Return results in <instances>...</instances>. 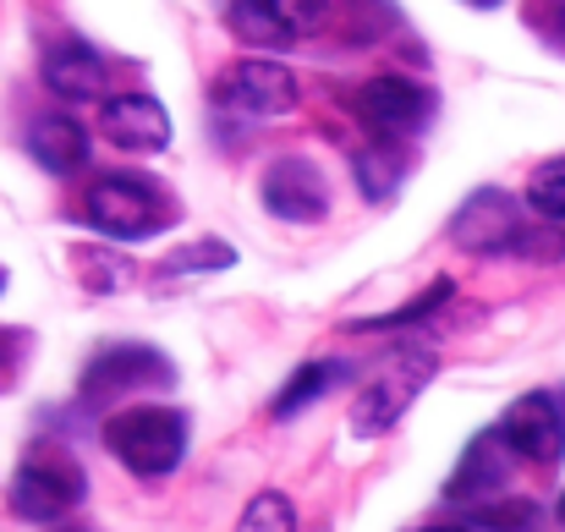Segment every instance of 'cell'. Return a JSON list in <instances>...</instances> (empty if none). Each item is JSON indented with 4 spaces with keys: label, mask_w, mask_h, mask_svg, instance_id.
<instances>
[{
    "label": "cell",
    "mask_w": 565,
    "mask_h": 532,
    "mask_svg": "<svg viewBox=\"0 0 565 532\" xmlns=\"http://www.w3.org/2000/svg\"><path fill=\"white\" fill-rule=\"evenodd\" d=\"M561 417H565V401H561Z\"/></svg>",
    "instance_id": "obj_29"
},
{
    "label": "cell",
    "mask_w": 565,
    "mask_h": 532,
    "mask_svg": "<svg viewBox=\"0 0 565 532\" xmlns=\"http://www.w3.org/2000/svg\"><path fill=\"white\" fill-rule=\"evenodd\" d=\"M236 253L225 247V242H198V247H188V253H177L171 264H166V275H177V269H225Z\"/></svg>",
    "instance_id": "obj_22"
},
{
    "label": "cell",
    "mask_w": 565,
    "mask_h": 532,
    "mask_svg": "<svg viewBox=\"0 0 565 532\" xmlns=\"http://www.w3.org/2000/svg\"><path fill=\"white\" fill-rule=\"evenodd\" d=\"M472 6H500V0H472Z\"/></svg>",
    "instance_id": "obj_26"
},
{
    "label": "cell",
    "mask_w": 565,
    "mask_h": 532,
    "mask_svg": "<svg viewBox=\"0 0 565 532\" xmlns=\"http://www.w3.org/2000/svg\"><path fill=\"white\" fill-rule=\"evenodd\" d=\"M539 511L527 506V500H516V506H483V528H494V532H516V528H527Z\"/></svg>",
    "instance_id": "obj_23"
},
{
    "label": "cell",
    "mask_w": 565,
    "mask_h": 532,
    "mask_svg": "<svg viewBox=\"0 0 565 532\" xmlns=\"http://www.w3.org/2000/svg\"><path fill=\"white\" fill-rule=\"evenodd\" d=\"M88 225L116 236V242H149L154 231L171 225L166 198L154 192V181L138 177H99L88 192Z\"/></svg>",
    "instance_id": "obj_4"
},
{
    "label": "cell",
    "mask_w": 565,
    "mask_h": 532,
    "mask_svg": "<svg viewBox=\"0 0 565 532\" xmlns=\"http://www.w3.org/2000/svg\"><path fill=\"white\" fill-rule=\"evenodd\" d=\"M231 33L242 39V44H253V50H291L297 44V33H291V22L269 6V0H231Z\"/></svg>",
    "instance_id": "obj_15"
},
{
    "label": "cell",
    "mask_w": 565,
    "mask_h": 532,
    "mask_svg": "<svg viewBox=\"0 0 565 532\" xmlns=\"http://www.w3.org/2000/svg\"><path fill=\"white\" fill-rule=\"evenodd\" d=\"M434 373H439V357L428 352V347H401V352H390L374 373H369V384L358 390V401H352V434H358V439L390 434V428L401 423V412L423 395V384H428Z\"/></svg>",
    "instance_id": "obj_1"
},
{
    "label": "cell",
    "mask_w": 565,
    "mask_h": 532,
    "mask_svg": "<svg viewBox=\"0 0 565 532\" xmlns=\"http://www.w3.org/2000/svg\"><path fill=\"white\" fill-rule=\"evenodd\" d=\"M236 532H297V511H291V500L280 489H264V494L247 500Z\"/></svg>",
    "instance_id": "obj_18"
},
{
    "label": "cell",
    "mask_w": 565,
    "mask_h": 532,
    "mask_svg": "<svg viewBox=\"0 0 565 532\" xmlns=\"http://www.w3.org/2000/svg\"><path fill=\"white\" fill-rule=\"evenodd\" d=\"M55 532H88V528H55Z\"/></svg>",
    "instance_id": "obj_27"
},
{
    "label": "cell",
    "mask_w": 565,
    "mask_h": 532,
    "mask_svg": "<svg viewBox=\"0 0 565 532\" xmlns=\"http://www.w3.org/2000/svg\"><path fill=\"white\" fill-rule=\"evenodd\" d=\"M28 155L50 171V177H72L88 166V132L72 116H39L28 127Z\"/></svg>",
    "instance_id": "obj_13"
},
{
    "label": "cell",
    "mask_w": 565,
    "mask_h": 532,
    "mask_svg": "<svg viewBox=\"0 0 565 532\" xmlns=\"http://www.w3.org/2000/svg\"><path fill=\"white\" fill-rule=\"evenodd\" d=\"M264 209L280 214V220H291V225L324 220L330 214V187L319 177V166L313 160H297V155L275 160L264 171Z\"/></svg>",
    "instance_id": "obj_9"
},
{
    "label": "cell",
    "mask_w": 565,
    "mask_h": 532,
    "mask_svg": "<svg viewBox=\"0 0 565 532\" xmlns=\"http://www.w3.org/2000/svg\"><path fill=\"white\" fill-rule=\"evenodd\" d=\"M341 373H347L341 362H308V368H297V373H291V384L275 395V417H291V412H302V406H308V401H319V395H324V390H330Z\"/></svg>",
    "instance_id": "obj_17"
},
{
    "label": "cell",
    "mask_w": 565,
    "mask_h": 532,
    "mask_svg": "<svg viewBox=\"0 0 565 532\" xmlns=\"http://www.w3.org/2000/svg\"><path fill=\"white\" fill-rule=\"evenodd\" d=\"M143 384H171V362L154 347H105L83 368V401H110Z\"/></svg>",
    "instance_id": "obj_10"
},
{
    "label": "cell",
    "mask_w": 565,
    "mask_h": 532,
    "mask_svg": "<svg viewBox=\"0 0 565 532\" xmlns=\"http://www.w3.org/2000/svg\"><path fill=\"white\" fill-rule=\"evenodd\" d=\"M352 177H358V187H363V198L384 203V198L401 187V177H406V160H401L395 143H369V149H358Z\"/></svg>",
    "instance_id": "obj_16"
},
{
    "label": "cell",
    "mask_w": 565,
    "mask_h": 532,
    "mask_svg": "<svg viewBox=\"0 0 565 532\" xmlns=\"http://www.w3.org/2000/svg\"><path fill=\"white\" fill-rule=\"evenodd\" d=\"M83 467L66 456V450H55V445H39V450H28L22 456V467H17V478H11V511L22 517V522H61L77 500H83Z\"/></svg>",
    "instance_id": "obj_3"
},
{
    "label": "cell",
    "mask_w": 565,
    "mask_h": 532,
    "mask_svg": "<svg viewBox=\"0 0 565 532\" xmlns=\"http://www.w3.org/2000/svg\"><path fill=\"white\" fill-rule=\"evenodd\" d=\"M527 203H533L544 220H565V155L533 171V181H527Z\"/></svg>",
    "instance_id": "obj_19"
},
{
    "label": "cell",
    "mask_w": 565,
    "mask_h": 532,
    "mask_svg": "<svg viewBox=\"0 0 565 532\" xmlns=\"http://www.w3.org/2000/svg\"><path fill=\"white\" fill-rule=\"evenodd\" d=\"M99 132L127 155H160L171 143V116L154 94H116L99 110Z\"/></svg>",
    "instance_id": "obj_11"
},
{
    "label": "cell",
    "mask_w": 565,
    "mask_h": 532,
    "mask_svg": "<svg viewBox=\"0 0 565 532\" xmlns=\"http://www.w3.org/2000/svg\"><path fill=\"white\" fill-rule=\"evenodd\" d=\"M561 522H565V494H561Z\"/></svg>",
    "instance_id": "obj_28"
},
{
    "label": "cell",
    "mask_w": 565,
    "mask_h": 532,
    "mask_svg": "<svg viewBox=\"0 0 565 532\" xmlns=\"http://www.w3.org/2000/svg\"><path fill=\"white\" fill-rule=\"evenodd\" d=\"M450 291H456L450 280H434V286H428V291H423V297H417L412 308H401V313H384V319H363V330H390V324H412V319L434 313L439 302H450Z\"/></svg>",
    "instance_id": "obj_20"
},
{
    "label": "cell",
    "mask_w": 565,
    "mask_h": 532,
    "mask_svg": "<svg viewBox=\"0 0 565 532\" xmlns=\"http://www.w3.org/2000/svg\"><path fill=\"white\" fill-rule=\"evenodd\" d=\"M561 39H565V0H561Z\"/></svg>",
    "instance_id": "obj_25"
},
{
    "label": "cell",
    "mask_w": 565,
    "mask_h": 532,
    "mask_svg": "<svg viewBox=\"0 0 565 532\" xmlns=\"http://www.w3.org/2000/svg\"><path fill=\"white\" fill-rule=\"evenodd\" d=\"M110 456L138 478H166L188 456V417L177 406H132L105 428Z\"/></svg>",
    "instance_id": "obj_2"
},
{
    "label": "cell",
    "mask_w": 565,
    "mask_h": 532,
    "mask_svg": "<svg viewBox=\"0 0 565 532\" xmlns=\"http://www.w3.org/2000/svg\"><path fill=\"white\" fill-rule=\"evenodd\" d=\"M220 105L236 116H253V121L286 116V110H297V77H291V66H280L269 55H247L220 77Z\"/></svg>",
    "instance_id": "obj_5"
},
{
    "label": "cell",
    "mask_w": 565,
    "mask_h": 532,
    "mask_svg": "<svg viewBox=\"0 0 565 532\" xmlns=\"http://www.w3.org/2000/svg\"><path fill=\"white\" fill-rule=\"evenodd\" d=\"M450 242H456L461 253H505V247H516V242H522V209H516V198L500 192V187H478V192L456 209Z\"/></svg>",
    "instance_id": "obj_6"
},
{
    "label": "cell",
    "mask_w": 565,
    "mask_h": 532,
    "mask_svg": "<svg viewBox=\"0 0 565 532\" xmlns=\"http://www.w3.org/2000/svg\"><path fill=\"white\" fill-rule=\"evenodd\" d=\"M500 439L511 445V456H527V461H539V467L561 461V450H565L561 401H555V395H539V390L522 395V401H511L505 417H500Z\"/></svg>",
    "instance_id": "obj_8"
},
{
    "label": "cell",
    "mask_w": 565,
    "mask_h": 532,
    "mask_svg": "<svg viewBox=\"0 0 565 532\" xmlns=\"http://www.w3.org/2000/svg\"><path fill=\"white\" fill-rule=\"evenodd\" d=\"M352 110L374 127L379 138H406L417 127H428L434 116V94L412 77H369L358 94H352Z\"/></svg>",
    "instance_id": "obj_7"
},
{
    "label": "cell",
    "mask_w": 565,
    "mask_h": 532,
    "mask_svg": "<svg viewBox=\"0 0 565 532\" xmlns=\"http://www.w3.org/2000/svg\"><path fill=\"white\" fill-rule=\"evenodd\" d=\"M428 532H467V528H428Z\"/></svg>",
    "instance_id": "obj_24"
},
{
    "label": "cell",
    "mask_w": 565,
    "mask_h": 532,
    "mask_svg": "<svg viewBox=\"0 0 565 532\" xmlns=\"http://www.w3.org/2000/svg\"><path fill=\"white\" fill-rule=\"evenodd\" d=\"M286 22H291V33L297 39H308L313 28H324V17H330V0H269Z\"/></svg>",
    "instance_id": "obj_21"
},
{
    "label": "cell",
    "mask_w": 565,
    "mask_h": 532,
    "mask_svg": "<svg viewBox=\"0 0 565 532\" xmlns=\"http://www.w3.org/2000/svg\"><path fill=\"white\" fill-rule=\"evenodd\" d=\"M505 461H511V445L500 439V428H483V434L461 450V461H456V472H450L445 494H450V500H478V494H494V489L505 483Z\"/></svg>",
    "instance_id": "obj_12"
},
{
    "label": "cell",
    "mask_w": 565,
    "mask_h": 532,
    "mask_svg": "<svg viewBox=\"0 0 565 532\" xmlns=\"http://www.w3.org/2000/svg\"><path fill=\"white\" fill-rule=\"evenodd\" d=\"M44 83H50V94L83 105V99H94L105 88V61L88 44H55L44 55Z\"/></svg>",
    "instance_id": "obj_14"
}]
</instances>
